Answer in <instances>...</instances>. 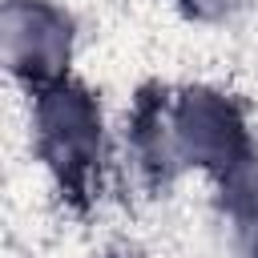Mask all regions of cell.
<instances>
[{
    "mask_svg": "<svg viewBox=\"0 0 258 258\" xmlns=\"http://www.w3.org/2000/svg\"><path fill=\"white\" fill-rule=\"evenodd\" d=\"M40 145H44L48 165L64 181L81 185L101 145V121H97L93 101L77 89H52L40 101Z\"/></svg>",
    "mask_w": 258,
    "mask_h": 258,
    "instance_id": "cell-1",
    "label": "cell"
},
{
    "mask_svg": "<svg viewBox=\"0 0 258 258\" xmlns=\"http://www.w3.org/2000/svg\"><path fill=\"white\" fill-rule=\"evenodd\" d=\"M4 52L8 64L24 77H56L69 56V24L44 4H12L4 16Z\"/></svg>",
    "mask_w": 258,
    "mask_h": 258,
    "instance_id": "cell-2",
    "label": "cell"
}]
</instances>
